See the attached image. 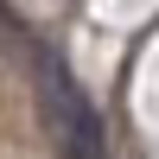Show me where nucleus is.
Instances as JSON below:
<instances>
[{"label":"nucleus","mask_w":159,"mask_h":159,"mask_svg":"<svg viewBox=\"0 0 159 159\" xmlns=\"http://www.w3.org/2000/svg\"><path fill=\"white\" fill-rule=\"evenodd\" d=\"M38 108H45V127L57 134V159H108V134H102L89 96L51 51H38Z\"/></svg>","instance_id":"nucleus-1"}]
</instances>
